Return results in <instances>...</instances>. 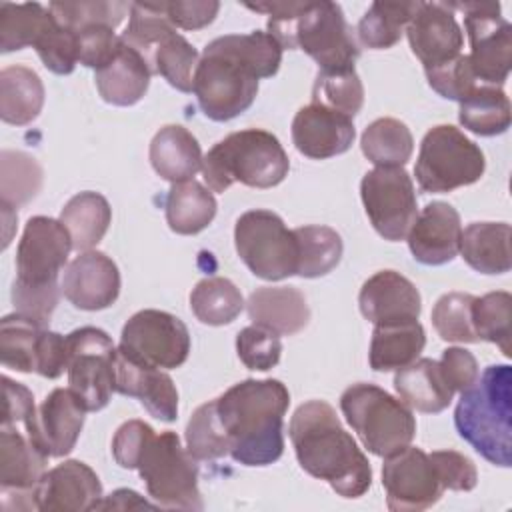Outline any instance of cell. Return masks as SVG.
I'll return each mask as SVG.
<instances>
[{"label": "cell", "instance_id": "56", "mask_svg": "<svg viewBox=\"0 0 512 512\" xmlns=\"http://www.w3.org/2000/svg\"><path fill=\"white\" fill-rule=\"evenodd\" d=\"M442 374L454 392H462L472 386L480 374L474 354L466 348H446L438 360Z\"/></svg>", "mask_w": 512, "mask_h": 512}, {"label": "cell", "instance_id": "31", "mask_svg": "<svg viewBox=\"0 0 512 512\" xmlns=\"http://www.w3.org/2000/svg\"><path fill=\"white\" fill-rule=\"evenodd\" d=\"M426 334L418 320L394 322L374 326L368 362L376 372L402 370L414 360H418L424 350Z\"/></svg>", "mask_w": 512, "mask_h": 512}, {"label": "cell", "instance_id": "43", "mask_svg": "<svg viewBox=\"0 0 512 512\" xmlns=\"http://www.w3.org/2000/svg\"><path fill=\"white\" fill-rule=\"evenodd\" d=\"M312 102L354 118L364 104V86L354 66L318 70L312 86Z\"/></svg>", "mask_w": 512, "mask_h": 512}, {"label": "cell", "instance_id": "45", "mask_svg": "<svg viewBox=\"0 0 512 512\" xmlns=\"http://www.w3.org/2000/svg\"><path fill=\"white\" fill-rule=\"evenodd\" d=\"M510 310L512 296L504 290L474 298L472 324L478 340L496 344L504 356H510Z\"/></svg>", "mask_w": 512, "mask_h": 512}, {"label": "cell", "instance_id": "22", "mask_svg": "<svg viewBox=\"0 0 512 512\" xmlns=\"http://www.w3.org/2000/svg\"><path fill=\"white\" fill-rule=\"evenodd\" d=\"M406 34L410 48L424 64V70L460 56L464 46V36L454 12L444 2H418L412 20L406 26Z\"/></svg>", "mask_w": 512, "mask_h": 512}, {"label": "cell", "instance_id": "40", "mask_svg": "<svg viewBox=\"0 0 512 512\" xmlns=\"http://www.w3.org/2000/svg\"><path fill=\"white\" fill-rule=\"evenodd\" d=\"M190 308L202 324L224 326L236 320L244 310V298L232 280L210 276L192 288Z\"/></svg>", "mask_w": 512, "mask_h": 512}, {"label": "cell", "instance_id": "36", "mask_svg": "<svg viewBox=\"0 0 512 512\" xmlns=\"http://www.w3.org/2000/svg\"><path fill=\"white\" fill-rule=\"evenodd\" d=\"M458 120L478 136L504 134L510 128V100L498 86H476L460 102Z\"/></svg>", "mask_w": 512, "mask_h": 512}, {"label": "cell", "instance_id": "26", "mask_svg": "<svg viewBox=\"0 0 512 512\" xmlns=\"http://www.w3.org/2000/svg\"><path fill=\"white\" fill-rule=\"evenodd\" d=\"M362 316L378 324L418 320L422 298L418 288L396 270H380L370 276L358 294Z\"/></svg>", "mask_w": 512, "mask_h": 512}, {"label": "cell", "instance_id": "15", "mask_svg": "<svg viewBox=\"0 0 512 512\" xmlns=\"http://www.w3.org/2000/svg\"><path fill=\"white\" fill-rule=\"evenodd\" d=\"M448 6L464 12L470 40L468 60L476 80L500 88L512 66V26L500 16V4L464 2Z\"/></svg>", "mask_w": 512, "mask_h": 512}, {"label": "cell", "instance_id": "10", "mask_svg": "<svg viewBox=\"0 0 512 512\" xmlns=\"http://www.w3.org/2000/svg\"><path fill=\"white\" fill-rule=\"evenodd\" d=\"M196 458L182 448L176 432L154 434L144 446L136 470L146 484L148 496L162 508L202 510Z\"/></svg>", "mask_w": 512, "mask_h": 512}, {"label": "cell", "instance_id": "59", "mask_svg": "<svg viewBox=\"0 0 512 512\" xmlns=\"http://www.w3.org/2000/svg\"><path fill=\"white\" fill-rule=\"evenodd\" d=\"M136 510V508H154L148 500H144L138 492L128 488H118L110 496H104L96 510Z\"/></svg>", "mask_w": 512, "mask_h": 512}, {"label": "cell", "instance_id": "47", "mask_svg": "<svg viewBox=\"0 0 512 512\" xmlns=\"http://www.w3.org/2000/svg\"><path fill=\"white\" fill-rule=\"evenodd\" d=\"M48 10L62 26L78 32L88 26H110L116 28L126 12L130 14V4L92 0V2H50Z\"/></svg>", "mask_w": 512, "mask_h": 512}, {"label": "cell", "instance_id": "52", "mask_svg": "<svg viewBox=\"0 0 512 512\" xmlns=\"http://www.w3.org/2000/svg\"><path fill=\"white\" fill-rule=\"evenodd\" d=\"M440 484L444 486V490H456V492H470L474 490L476 482H478V472L474 462L456 452V450H436L432 454H428Z\"/></svg>", "mask_w": 512, "mask_h": 512}, {"label": "cell", "instance_id": "58", "mask_svg": "<svg viewBox=\"0 0 512 512\" xmlns=\"http://www.w3.org/2000/svg\"><path fill=\"white\" fill-rule=\"evenodd\" d=\"M2 390H4V410H2V426H12L16 422H26L28 416L34 414V396L32 392L20 384L2 376Z\"/></svg>", "mask_w": 512, "mask_h": 512}, {"label": "cell", "instance_id": "27", "mask_svg": "<svg viewBox=\"0 0 512 512\" xmlns=\"http://www.w3.org/2000/svg\"><path fill=\"white\" fill-rule=\"evenodd\" d=\"M246 310L252 324L278 336H292L304 330L310 320L306 298L294 286H260L248 296Z\"/></svg>", "mask_w": 512, "mask_h": 512}, {"label": "cell", "instance_id": "4", "mask_svg": "<svg viewBox=\"0 0 512 512\" xmlns=\"http://www.w3.org/2000/svg\"><path fill=\"white\" fill-rule=\"evenodd\" d=\"M246 8L268 14V34L282 48L304 50L320 70L350 68L360 56L354 30L336 2H260Z\"/></svg>", "mask_w": 512, "mask_h": 512}, {"label": "cell", "instance_id": "28", "mask_svg": "<svg viewBox=\"0 0 512 512\" xmlns=\"http://www.w3.org/2000/svg\"><path fill=\"white\" fill-rule=\"evenodd\" d=\"M150 76L152 72L142 56L122 42L118 52L96 70L94 82L104 102L114 106H132L146 94Z\"/></svg>", "mask_w": 512, "mask_h": 512}, {"label": "cell", "instance_id": "32", "mask_svg": "<svg viewBox=\"0 0 512 512\" xmlns=\"http://www.w3.org/2000/svg\"><path fill=\"white\" fill-rule=\"evenodd\" d=\"M510 224L472 222L462 230L460 252L464 262L480 274H504L510 270Z\"/></svg>", "mask_w": 512, "mask_h": 512}, {"label": "cell", "instance_id": "2", "mask_svg": "<svg viewBox=\"0 0 512 512\" xmlns=\"http://www.w3.org/2000/svg\"><path fill=\"white\" fill-rule=\"evenodd\" d=\"M288 434L304 472L328 482L342 498H360L368 492L370 462L328 402L300 404L290 418Z\"/></svg>", "mask_w": 512, "mask_h": 512}, {"label": "cell", "instance_id": "19", "mask_svg": "<svg viewBox=\"0 0 512 512\" xmlns=\"http://www.w3.org/2000/svg\"><path fill=\"white\" fill-rule=\"evenodd\" d=\"M46 460L30 438L10 426L0 434V494L6 510H36L34 488L46 472Z\"/></svg>", "mask_w": 512, "mask_h": 512}, {"label": "cell", "instance_id": "44", "mask_svg": "<svg viewBox=\"0 0 512 512\" xmlns=\"http://www.w3.org/2000/svg\"><path fill=\"white\" fill-rule=\"evenodd\" d=\"M2 206L16 208L30 202L42 186V168L26 152L2 150L0 154Z\"/></svg>", "mask_w": 512, "mask_h": 512}, {"label": "cell", "instance_id": "39", "mask_svg": "<svg viewBox=\"0 0 512 512\" xmlns=\"http://www.w3.org/2000/svg\"><path fill=\"white\" fill-rule=\"evenodd\" d=\"M298 244V268L302 278H320L332 272L342 258V238L330 226H300L294 228Z\"/></svg>", "mask_w": 512, "mask_h": 512}, {"label": "cell", "instance_id": "33", "mask_svg": "<svg viewBox=\"0 0 512 512\" xmlns=\"http://www.w3.org/2000/svg\"><path fill=\"white\" fill-rule=\"evenodd\" d=\"M216 208L218 204L212 190L194 178L174 182L164 202L170 230L184 236L202 232L214 220Z\"/></svg>", "mask_w": 512, "mask_h": 512}, {"label": "cell", "instance_id": "50", "mask_svg": "<svg viewBox=\"0 0 512 512\" xmlns=\"http://www.w3.org/2000/svg\"><path fill=\"white\" fill-rule=\"evenodd\" d=\"M34 50L42 64L54 74H70L78 64V36L74 30L56 22V18L40 36Z\"/></svg>", "mask_w": 512, "mask_h": 512}, {"label": "cell", "instance_id": "54", "mask_svg": "<svg viewBox=\"0 0 512 512\" xmlns=\"http://www.w3.org/2000/svg\"><path fill=\"white\" fill-rule=\"evenodd\" d=\"M154 436V430L144 420L124 422L112 438V456L120 468L134 470L138 466L140 454L148 440Z\"/></svg>", "mask_w": 512, "mask_h": 512}, {"label": "cell", "instance_id": "35", "mask_svg": "<svg viewBox=\"0 0 512 512\" xmlns=\"http://www.w3.org/2000/svg\"><path fill=\"white\" fill-rule=\"evenodd\" d=\"M110 220L112 208L108 200L90 190L72 196L60 212V222L72 238V248L78 252L92 250L104 238Z\"/></svg>", "mask_w": 512, "mask_h": 512}, {"label": "cell", "instance_id": "51", "mask_svg": "<svg viewBox=\"0 0 512 512\" xmlns=\"http://www.w3.org/2000/svg\"><path fill=\"white\" fill-rule=\"evenodd\" d=\"M424 72L430 88L448 100L462 102L478 86L468 54H460L440 66L426 68Z\"/></svg>", "mask_w": 512, "mask_h": 512}, {"label": "cell", "instance_id": "16", "mask_svg": "<svg viewBox=\"0 0 512 512\" xmlns=\"http://www.w3.org/2000/svg\"><path fill=\"white\" fill-rule=\"evenodd\" d=\"M118 348L150 366L170 370L186 362L190 332L178 316L146 308L126 320Z\"/></svg>", "mask_w": 512, "mask_h": 512}, {"label": "cell", "instance_id": "7", "mask_svg": "<svg viewBox=\"0 0 512 512\" xmlns=\"http://www.w3.org/2000/svg\"><path fill=\"white\" fill-rule=\"evenodd\" d=\"M200 170L212 192H224L234 182L272 188L288 176L290 160L272 132L246 128L216 142L202 158Z\"/></svg>", "mask_w": 512, "mask_h": 512}, {"label": "cell", "instance_id": "20", "mask_svg": "<svg viewBox=\"0 0 512 512\" xmlns=\"http://www.w3.org/2000/svg\"><path fill=\"white\" fill-rule=\"evenodd\" d=\"M102 498L100 478L80 460H64L46 470L34 488L36 510L42 512L96 510Z\"/></svg>", "mask_w": 512, "mask_h": 512}, {"label": "cell", "instance_id": "11", "mask_svg": "<svg viewBox=\"0 0 512 512\" xmlns=\"http://www.w3.org/2000/svg\"><path fill=\"white\" fill-rule=\"evenodd\" d=\"M484 168L486 160L478 144L456 126L438 124L420 142L414 174L420 190L438 194L478 182Z\"/></svg>", "mask_w": 512, "mask_h": 512}, {"label": "cell", "instance_id": "9", "mask_svg": "<svg viewBox=\"0 0 512 512\" xmlns=\"http://www.w3.org/2000/svg\"><path fill=\"white\" fill-rule=\"evenodd\" d=\"M340 408L364 448L376 456H390L406 448L416 436L412 410L376 384L358 382L340 396Z\"/></svg>", "mask_w": 512, "mask_h": 512}, {"label": "cell", "instance_id": "37", "mask_svg": "<svg viewBox=\"0 0 512 512\" xmlns=\"http://www.w3.org/2000/svg\"><path fill=\"white\" fill-rule=\"evenodd\" d=\"M54 22V16L48 8L38 2L26 4H0V50L14 52L28 46H36L40 36Z\"/></svg>", "mask_w": 512, "mask_h": 512}, {"label": "cell", "instance_id": "17", "mask_svg": "<svg viewBox=\"0 0 512 512\" xmlns=\"http://www.w3.org/2000/svg\"><path fill=\"white\" fill-rule=\"evenodd\" d=\"M382 486L386 490V506L392 512L426 510L444 492L430 456L410 444L384 458Z\"/></svg>", "mask_w": 512, "mask_h": 512}, {"label": "cell", "instance_id": "12", "mask_svg": "<svg viewBox=\"0 0 512 512\" xmlns=\"http://www.w3.org/2000/svg\"><path fill=\"white\" fill-rule=\"evenodd\" d=\"M234 244L248 270L264 280H284L296 274L298 244L294 230L264 208L244 212L234 226Z\"/></svg>", "mask_w": 512, "mask_h": 512}, {"label": "cell", "instance_id": "8", "mask_svg": "<svg viewBox=\"0 0 512 512\" xmlns=\"http://www.w3.org/2000/svg\"><path fill=\"white\" fill-rule=\"evenodd\" d=\"M122 42L136 50L152 74H160L172 88L192 92L198 64L196 48L176 32L154 2H132Z\"/></svg>", "mask_w": 512, "mask_h": 512}, {"label": "cell", "instance_id": "5", "mask_svg": "<svg viewBox=\"0 0 512 512\" xmlns=\"http://www.w3.org/2000/svg\"><path fill=\"white\" fill-rule=\"evenodd\" d=\"M72 250V238L60 220L32 216L16 248V280L12 284V304L42 326L60 300L62 286L58 274L66 266Z\"/></svg>", "mask_w": 512, "mask_h": 512}, {"label": "cell", "instance_id": "48", "mask_svg": "<svg viewBox=\"0 0 512 512\" xmlns=\"http://www.w3.org/2000/svg\"><path fill=\"white\" fill-rule=\"evenodd\" d=\"M186 450L196 460H216L228 454V442L214 400L198 406L190 416L186 424Z\"/></svg>", "mask_w": 512, "mask_h": 512}, {"label": "cell", "instance_id": "13", "mask_svg": "<svg viewBox=\"0 0 512 512\" xmlns=\"http://www.w3.org/2000/svg\"><path fill=\"white\" fill-rule=\"evenodd\" d=\"M68 344V388L86 408V412L102 410L114 388L116 346L112 338L94 326H82L66 336Z\"/></svg>", "mask_w": 512, "mask_h": 512}, {"label": "cell", "instance_id": "23", "mask_svg": "<svg viewBox=\"0 0 512 512\" xmlns=\"http://www.w3.org/2000/svg\"><path fill=\"white\" fill-rule=\"evenodd\" d=\"M114 388L124 396L138 398L150 416L162 422H174L178 418V390L174 380L164 370L120 348H116L114 360Z\"/></svg>", "mask_w": 512, "mask_h": 512}, {"label": "cell", "instance_id": "18", "mask_svg": "<svg viewBox=\"0 0 512 512\" xmlns=\"http://www.w3.org/2000/svg\"><path fill=\"white\" fill-rule=\"evenodd\" d=\"M84 414L86 408L70 388H54L26 418V434L44 456L62 458L74 450Z\"/></svg>", "mask_w": 512, "mask_h": 512}, {"label": "cell", "instance_id": "57", "mask_svg": "<svg viewBox=\"0 0 512 512\" xmlns=\"http://www.w3.org/2000/svg\"><path fill=\"white\" fill-rule=\"evenodd\" d=\"M68 366V344L66 336L52 332L48 328L42 330L38 342V356H36V372L44 378H58Z\"/></svg>", "mask_w": 512, "mask_h": 512}, {"label": "cell", "instance_id": "30", "mask_svg": "<svg viewBox=\"0 0 512 512\" xmlns=\"http://www.w3.org/2000/svg\"><path fill=\"white\" fill-rule=\"evenodd\" d=\"M394 388L408 408L424 414L442 412L454 396L438 360L432 358H420L406 368L396 370Z\"/></svg>", "mask_w": 512, "mask_h": 512}, {"label": "cell", "instance_id": "49", "mask_svg": "<svg viewBox=\"0 0 512 512\" xmlns=\"http://www.w3.org/2000/svg\"><path fill=\"white\" fill-rule=\"evenodd\" d=\"M236 352L246 368L266 372L280 362L282 342L276 332L252 324L238 332Z\"/></svg>", "mask_w": 512, "mask_h": 512}, {"label": "cell", "instance_id": "42", "mask_svg": "<svg viewBox=\"0 0 512 512\" xmlns=\"http://www.w3.org/2000/svg\"><path fill=\"white\" fill-rule=\"evenodd\" d=\"M46 326L24 316L8 314L0 320V360L16 372H36L40 334Z\"/></svg>", "mask_w": 512, "mask_h": 512}, {"label": "cell", "instance_id": "25", "mask_svg": "<svg viewBox=\"0 0 512 512\" xmlns=\"http://www.w3.org/2000/svg\"><path fill=\"white\" fill-rule=\"evenodd\" d=\"M354 136L352 118L316 102L302 106L292 120V142L296 150L314 160L344 154L352 146Z\"/></svg>", "mask_w": 512, "mask_h": 512}, {"label": "cell", "instance_id": "34", "mask_svg": "<svg viewBox=\"0 0 512 512\" xmlns=\"http://www.w3.org/2000/svg\"><path fill=\"white\" fill-rule=\"evenodd\" d=\"M44 106V84L28 66H8L0 72V118L6 124L26 126Z\"/></svg>", "mask_w": 512, "mask_h": 512}, {"label": "cell", "instance_id": "46", "mask_svg": "<svg viewBox=\"0 0 512 512\" xmlns=\"http://www.w3.org/2000/svg\"><path fill=\"white\" fill-rule=\"evenodd\" d=\"M472 294L448 292L440 296L432 308V326L446 342H480L472 324Z\"/></svg>", "mask_w": 512, "mask_h": 512}, {"label": "cell", "instance_id": "29", "mask_svg": "<svg viewBox=\"0 0 512 512\" xmlns=\"http://www.w3.org/2000/svg\"><path fill=\"white\" fill-rule=\"evenodd\" d=\"M202 150L192 132L180 124L162 126L150 142V164L168 182L190 180L202 168Z\"/></svg>", "mask_w": 512, "mask_h": 512}, {"label": "cell", "instance_id": "6", "mask_svg": "<svg viewBox=\"0 0 512 512\" xmlns=\"http://www.w3.org/2000/svg\"><path fill=\"white\" fill-rule=\"evenodd\" d=\"M458 434L490 464L512 466V368L492 364L460 392L454 410Z\"/></svg>", "mask_w": 512, "mask_h": 512}, {"label": "cell", "instance_id": "1", "mask_svg": "<svg viewBox=\"0 0 512 512\" xmlns=\"http://www.w3.org/2000/svg\"><path fill=\"white\" fill-rule=\"evenodd\" d=\"M282 50L264 30L226 34L208 42L192 78V92L204 116L228 122L246 112L258 94V80L278 72Z\"/></svg>", "mask_w": 512, "mask_h": 512}, {"label": "cell", "instance_id": "14", "mask_svg": "<svg viewBox=\"0 0 512 512\" xmlns=\"http://www.w3.org/2000/svg\"><path fill=\"white\" fill-rule=\"evenodd\" d=\"M360 196L374 230L390 242L404 240L418 216L414 182L404 168L376 166L360 182Z\"/></svg>", "mask_w": 512, "mask_h": 512}, {"label": "cell", "instance_id": "55", "mask_svg": "<svg viewBox=\"0 0 512 512\" xmlns=\"http://www.w3.org/2000/svg\"><path fill=\"white\" fill-rule=\"evenodd\" d=\"M158 8L168 18L174 28L182 30H200L208 26L218 10L220 4L216 0H194V2H160Z\"/></svg>", "mask_w": 512, "mask_h": 512}, {"label": "cell", "instance_id": "24", "mask_svg": "<svg viewBox=\"0 0 512 512\" xmlns=\"http://www.w3.org/2000/svg\"><path fill=\"white\" fill-rule=\"evenodd\" d=\"M462 224L458 210L448 202H430L418 212L406 240L408 248L420 264L442 266L460 252Z\"/></svg>", "mask_w": 512, "mask_h": 512}, {"label": "cell", "instance_id": "41", "mask_svg": "<svg viewBox=\"0 0 512 512\" xmlns=\"http://www.w3.org/2000/svg\"><path fill=\"white\" fill-rule=\"evenodd\" d=\"M418 2H372L358 22V38L372 50H386L400 42Z\"/></svg>", "mask_w": 512, "mask_h": 512}, {"label": "cell", "instance_id": "21", "mask_svg": "<svg viewBox=\"0 0 512 512\" xmlns=\"http://www.w3.org/2000/svg\"><path fill=\"white\" fill-rule=\"evenodd\" d=\"M62 294L80 310H104L120 294V272L116 262L100 250L78 252L62 276Z\"/></svg>", "mask_w": 512, "mask_h": 512}, {"label": "cell", "instance_id": "53", "mask_svg": "<svg viewBox=\"0 0 512 512\" xmlns=\"http://www.w3.org/2000/svg\"><path fill=\"white\" fill-rule=\"evenodd\" d=\"M78 62L86 68H102L120 48L122 40L110 26H88L76 32Z\"/></svg>", "mask_w": 512, "mask_h": 512}, {"label": "cell", "instance_id": "3", "mask_svg": "<svg viewBox=\"0 0 512 512\" xmlns=\"http://www.w3.org/2000/svg\"><path fill=\"white\" fill-rule=\"evenodd\" d=\"M228 454L244 466H268L284 452L288 388L276 378L242 380L214 398Z\"/></svg>", "mask_w": 512, "mask_h": 512}, {"label": "cell", "instance_id": "38", "mask_svg": "<svg viewBox=\"0 0 512 512\" xmlns=\"http://www.w3.org/2000/svg\"><path fill=\"white\" fill-rule=\"evenodd\" d=\"M360 148L374 166L402 168L412 156L414 140L404 122L396 118H378L364 128Z\"/></svg>", "mask_w": 512, "mask_h": 512}]
</instances>
